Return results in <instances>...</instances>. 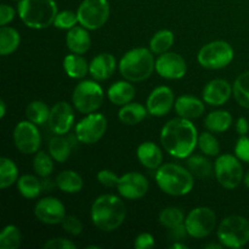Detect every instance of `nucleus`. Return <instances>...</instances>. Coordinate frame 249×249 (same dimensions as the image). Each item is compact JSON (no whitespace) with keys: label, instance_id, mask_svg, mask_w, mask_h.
Wrapping results in <instances>:
<instances>
[{"label":"nucleus","instance_id":"f257e3e1","mask_svg":"<svg viewBox=\"0 0 249 249\" xmlns=\"http://www.w3.org/2000/svg\"><path fill=\"white\" fill-rule=\"evenodd\" d=\"M160 142L165 152L178 160L189 158L198 145V134L190 119H170L160 131Z\"/></svg>","mask_w":249,"mask_h":249},{"label":"nucleus","instance_id":"f03ea898","mask_svg":"<svg viewBox=\"0 0 249 249\" xmlns=\"http://www.w3.org/2000/svg\"><path fill=\"white\" fill-rule=\"evenodd\" d=\"M91 221L99 230L112 232L117 230L126 218L125 203L114 195L97 197L90 211Z\"/></svg>","mask_w":249,"mask_h":249},{"label":"nucleus","instance_id":"7ed1b4c3","mask_svg":"<svg viewBox=\"0 0 249 249\" xmlns=\"http://www.w3.org/2000/svg\"><path fill=\"white\" fill-rule=\"evenodd\" d=\"M158 187L169 196H186L195 186V177L190 170L175 163H165L155 175Z\"/></svg>","mask_w":249,"mask_h":249},{"label":"nucleus","instance_id":"20e7f679","mask_svg":"<svg viewBox=\"0 0 249 249\" xmlns=\"http://www.w3.org/2000/svg\"><path fill=\"white\" fill-rule=\"evenodd\" d=\"M155 53L146 48L131 49L119 61V72L124 79L140 83L148 79L156 70Z\"/></svg>","mask_w":249,"mask_h":249},{"label":"nucleus","instance_id":"39448f33","mask_svg":"<svg viewBox=\"0 0 249 249\" xmlns=\"http://www.w3.org/2000/svg\"><path fill=\"white\" fill-rule=\"evenodd\" d=\"M17 12L21 21L32 29L53 26L58 14L55 0H19Z\"/></svg>","mask_w":249,"mask_h":249},{"label":"nucleus","instance_id":"423d86ee","mask_svg":"<svg viewBox=\"0 0 249 249\" xmlns=\"http://www.w3.org/2000/svg\"><path fill=\"white\" fill-rule=\"evenodd\" d=\"M216 236L224 247L233 249L245 247L249 242V221L241 215L226 216L221 220Z\"/></svg>","mask_w":249,"mask_h":249},{"label":"nucleus","instance_id":"0eeeda50","mask_svg":"<svg viewBox=\"0 0 249 249\" xmlns=\"http://www.w3.org/2000/svg\"><path fill=\"white\" fill-rule=\"evenodd\" d=\"M72 102L80 113H94L104 102V90L97 80H83L74 88Z\"/></svg>","mask_w":249,"mask_h":249},{"label":"nucleus","instance_id":"6e6552de","mask_svg":"<svg viewBox=\"0 0 249 249\" xmlns=\"http://www.w3.org/2000/svg\"><path fill=\"white\" fill-rule=\"evenodd\" d=\"M235 56L232 46L225 40H214L199 49L197 61L207 70H221L230 65Z\"/></svg>","mask_w":249,"mask_h":249},{"label":"nucleus","instance_id":"1a4fd4ad","mask_svg":"<svg viewBox=\"0 0 249 249\" xmlns=\"http://www.w3.org/2000/svg\"><path fill=\"white\" fill-rule=\"evenodd\" d=\"M214 174L219 184L228 190H233L243 181V167L233 155H221L214 163Z\"/></svg>","mask_w":249,"mask_h":249},{"label":"nucleus","instance_id":"9d476101","mask_svg":"<svg viewBox=\"0 0 249 249\" xmlns=\"http://www.w3.org/2000/svg\"><path fill=\"white\" fill-rule=\"evenodd\" d=\"M80 26L96 31L105 26L109 18L108 0H83L77 10Z\"/></svg>","mask_w":249,"mask_h":249},{"label":"nucleus","instance_id":"9b49d317","mask_svg":"<svg viewBox=\"0 0 249 249\" xmlns=\"http://www.w3.org/2000/svg\"><path fill=\"white\" fill-rule=\"evenodd\" d=\"M216 226V215L209 207H197L187 214L185 228L190 237L206 238L211 235Z\"/></svg>","mask_w":249,"mask_h":249},{"label":"nucleus","instance_id":"f8f14e48","mask_svg":"<svg viewBox=\"0 0 249 249\" xmlns=\"http://www.w3.org/2000/svg\"><path fill=\"white\" fill-rule=\"evenodd\" d=\"M107 130V119L101 113H89L75 125V136L84 145H94Z\"/></svg>","mask_w":249,"mask_h":249},{"label":"nucleus","instance_id":"ddd939ff","mask_svg":"<svg viewBox=\"0 0 249 249\" xmlns=\"http://www.w3.org/2000/svg\"><path fill=\"white\" fill-rule=\"evenodd\" d=\"M14 142L17 150L23 155H33L39 151L41 136L36 124L31 121H22L14 129Z\"/></svg>","mask_w":249,"mask_h":249},{"label":"nucleus","instance_id":"4468645a","mask_svg":"<svg viewBox=\"0 0 249 249\" xmlns=\"http://www.w3.org/2000/svg\"><path fill=\"white\" fill-rule=\"evenodd\" d=\"M156 72L160 77L168 80H178L185 77L187 65L185 58L177 53H160L156 60Z\"/></svg>","mask_w":249,"mask_h":249},{"label":"nucleus","instance_id":"2eb2a0df","mask_svg":"<svg viewBox=\"0 0 249 249\" xmlns=\"http://www.w3.org/2000/svg\"><path fill=\"white\" fill-rule=\"evenodd\" d=\"M34 215L45 225H57L62 224L63 219L66 218V208L58 198L45 197L36 202Z\"/></svg>","mask_w":249,"mask_h":249},{"label":"nucleus","instance_id":"dca6fc26","mask_svg":"<svg viewBox=\"0 0 249 249\" xmlns=\"http://www.w3.org/2000/svg\"><path fill=\"white\" fill-rule=\"evenodd\" d=\"M148 180L140 173L130 172L119 177L118 190L119 195L126 199H140L147 194L148 191Z\"/></svg>","mask_w":249,"mask_h":249},{"label":"nucleus","instance_id":"f3484780","mask_svg":"<svg viewBox=\"0 0 249 249\" xmlns=\"http://www.w3.org/2000/svg\"><path fill=\"white\" fill-rule=\"evenodd\" d=\"M49 128L55 135H66L74 123V111L66 101L53 105L49 116Z\"/></svg>","mask_w":249,"mask_h":249},{"label":"nucleus","instance_id":"a211bd4d","mask_svg":"<svg viewBox=\"0 0 249 249\" xmlns=\"http://www.w3.org/2000/svg\"><path fill=\"white\" fill-rule=\"evenodd\" d=\"M175 105V96L169 87H157L148 95L146 107L151 116L163 117L167 116Z\"/></svg>","mask_w":249,"mask_h":249},{"label":"nucleus","instance_id":"6ab92c4d","mask_svg":"<svg viewBox=\"0 0 249 249\" xmlns=\"http://www.w3.org/2000/svg\"><path fill=\"white\" fill-rule=\"evenodd\" d=\"M233 94L232 85L225 79H213L204 87L202 97L211 106H221L230 100Z\"/></svg>","mask_w":249,"mask_h":249},{"label":"nucleus","instance_id":"aec40b11","mask_svg":"<svg viewBox=\"0 0 249 249\" xmlns=\"http://www.w3.org/2000/svg\"><path fill=\"white\" fill-rule=\"evenodd\" d=\"M117 68V61L112 53H102L95 56L89 63V74L97 82H104L112 77Z\"/></svg>","mask_w":249,"mask_h":249},{"label":"nucleus","instance_id":"412c9836","mask_svg":"<svg viewBox=\"0 0 249 249\" xmlns=\"http://www.w3.org/2000/svg\"><path fill=\"white\" fill-rule=\"evenodd\" d=\"M175 112L178 117L185 119H196L199 118L204 113V101L191 96V95H182L175 100Z\"/></svg>","mask_w":249,"mask_h":249},{"label":"nucleus","instance_id":"4be33fe9","mask_svg":"<svg viewBox=\"0 0 249 249\" xmlns=\"http://www.w3.org/2000/svg\"><path fill=\"white\" fill-rule=\"evenodd\" d=\"M139 162L141 165L151 170H157L162 165L163 153L162 150L152 141H146L139 145L136 150Z\"/></svg>","mask_w":249,"mask_h":249},{"label":"nucleus","instance_id":"5701e85b","mask_svg":"<svg viewBox=\"0 0 249 249\" xmlns=\"http://www.w3.org/2000/svg\"><path fill=\"white\" fill-rule=\"evenodd\" d=\"M88 31L89 29L84 28L83 26H75L67 32L66 45L71 53H78V55L88 53L90 45H91V39H90V34Z\"/></svg>","mask_w":249,"mask_h":249},{"label":"nucleus","instance_id":"b1692460","mask_svg":"<svg viewBox=\"0 0 249 249\" xmlns=\"http://www.w3.org/2000/svg\"><path fill=\"white\" fill-rule=\"evenodd\" d=\"M75 141H78L75 135H56L49 142V153L53 158V160L58 163H65L72 153L73 147L75 146Z\"/></svg>","mask_w":249,"mask_h":249},{"label":"nucleus","instance_id":"393cba45","mask_svg":"<svg viewBox=\"0 0 249 249\" xmlns=\"http://www.w3.org/2000/svg\"><path fill=\"white\" fill-rule=\"evenodd\" d=\"M136 89L129 80H118L113 83L107 90V97L116 106H124L133 102Z\"/></svg>","mask_w":249,"mask_h":249},{"label":"nucleus","instance_id":"a878e982","mask_svg":"<svg viewBox=\"0 0 249 249\" xmlns=\"http://www.w3.org/2000/svg\"><path fill=\"white\" fill-rule=\"evenodd\" d=\"M147 107L139 102H130L121 107L118 112V118L125 125H136L141 123L147 116Z\"/></svg>","mask_w":249,"mask_h":249},{"label":"nucleus","instance_id":"bb28decb","mask_svg":"<svg viewBox=\"0 0 249 249\" xmlns=\"http://www.w3.org/2000/svg\"><path fill=\"white\" fill-rule=\"evenodd\" d=\"M63 70L72 79H83L89 73V63L82 55L71 53L63 58Z\"/></svg>","mask_w":249,"mask_h":249},{"label":"nucleus","instance_id":"cd10ccee","mask_svg":"<svg viewBox=\"0 0 249 249\" xmlns=\"http://www.w3.org/2000/svg\"><path fill=\"white\" fill-rule=\"evenodd\" d=\"M231 125H232V116L230 112L223 109L211 112L204 118V126L212 133H224L229 130Z\"/></svg>","mask_w":249,"mask_h":249},{"label":"nucleus","instance_id":"c85d7f7f","mask_svg":"<svg viewBox=\"0 0 249 249\" xmlns=\"http://www.w3.org/2000/svg\"><path fill=\"white\" fill-rule=\"evenodd\" d=\"M56 186L65 194H77L82 191L84 182L74 170H63L56 177Z\"/></svg>","mask_w":249,"mask_h":249},{"label":"nucleus","instance_id":"c756f323","mask_svg":"<svg viewBox=\"0 0 249 249\" xmlns=\"http://www.w3.org/2000/svg\"><path fill=\"white\" fill-rule=\"evenodd\" d=\"M17 190L19 194L27 199H36L38 198L39 195L44 190L43 181L38 179L36 175L24 174L18 178L17 180Z\"/></svg>","mask_w":249,"mask_h":249},{"label":"nucleus","instance_id":"7c9ffc66","mask_svg":"<svg viewBox=\"0 0 249 249\" xmlns=\"http://www.w3.org/2000/svg\"><path fill=\"white\" fill-rule=\"evenodd\" d=\"M21 43V36L17 29L12 27L1 26L0 29V53L2 56L11 55L18 49Z\"/></svg>","mask_w":249,"mask_h":249},{"label":"nucleus","instance_id":"2f4dec72","mask_svg":"<svg viewBox=\"0 0 249 249\" xmlns=\"http://www.w3.org/2000/svg\"><path fill=\"white\" fill-rule=\"evenodd\" d=\"M175 36L169 29H160L157 33L153 34V36L150 40V50L156 55H160L172 48L174 44Z\"/></svg>","mask_w":249,"mask_h":249},{"label":"nucleus","instance_id":"473e14b6","mask_svg":"<svg viewBox=\"0 0 249 249\" xmlns=\"http://www.w3.org/2000/svg\"><path fill=\"white\" fill-rule=\"evenodd\" d=\"M50 109L51 108H49L45 102L36 100V101L29 102L28 106H27L26 117L32 123L36 124V125H43V124L48 123Z\"/></svg>","mask_w":249,"mask_h":249},{"label":"nucleus","instance_id":"72a5a7b5","mask_svg":"<svg viewBox=\"0 0 249 249\" xmlns=\"http://www.w3.org/2000/svg\"><path fill=\"white\" fill-rule=\"evenodd\" d=\"M18 180V168L16 163L7 157L0 160V187L2 190L12 186Z\"/></svg>","mask_w":249,"mask_h":249},{"label":"nucleus","instance_id":"f704fd0d","mask_svg":"<svg viewBox=\"0 0 249 249\" xmlns=\"http://www.w3.org/2000/svg\"><path fill=\"white\" fill-rule=\"evenodd\" d=\"M232 89L236 102L243 108L249 109V71L236 78Z\"/></svg>","mask_w":249,"mask_h":249},{"label":"nucleus","instance_id":"c9c22d12","mask_svg":"<svg viewBox=\"0 0 249 249\" xmlns=\"http://www.w3.org/2000/svg\"><path fill=\"white\" fill-rule=\"evenodd\" d=\"M187 168L194 174V177L199 179H207L213 174V164L211 160L202 156H192L187 160Z\"/></svg>","mask_w":249,"mask_h":249},{"label":"nucleus","instance_id":"e433bc0d","mask_svg":"<svg viewBox=\"0 0 249 249\" xmlns=\"http://www.w3.org/2000/svg\"><path fill=\"white\" fill-rule=\"evenodd\" d=\"M185 219L186 218L184 215V212L180 208H178V207L164 208L160 213V216H158L160 225L164 226L168 230H172V229H175L185 224Z\"/></svg>","mask_w":249,"mask_h":249},{"label":"nucleus","instance_id":"4c0bfd02","mask_svg":"<svg viewBox=\"0 0 249 249\" xmlns=\"http://www.w3.org/2000/svg\"><path fill=\"white\" fill-rule=\"evenodd\" d=\"M22 233L17 226L7 225L0 232V248L17 249L21 246Z\"/></svg>","mask_w":249,"mask_h":249},{"label":"nucleus","instance_id":"58836bf2","mask_svg":"<svg viewBox=\"0 0 249 249\" xmlns=\"http://www.w3.org/2000/svg\"><path fill=\"white\" fill-rule=\"evenodd\" d=\"M53 158L51 157L50 153H46L44 151H38L34 156L33 160V169L38 177L46 179L50 177L53 170Z\"/></svg>","mask_w":249,"mask_h":249},{"label":"nucleus","instance_id":"ea45409f","mask_svg":"<svg viewBox=\"0 0 249 249\" xmlns=\"http://www.w3.org/2000/svg\"><path fill=\"white\" fill-rule=\"evenodd\" d=\"M198 147L204 155L209 157H215L220 152L218 139L212 134V131H207L198 135Z\"/></svg>","mask_w":249,"mask_h":249},{"label":"nucleus","instance_id":"a19ab883","mask_svg":"<svg viewBox=\"0 0 249 249\" xmlns=\"http://www.w3.org/2000/svg\"><path fill=\"white\" fill-rule=\"evenodd\" d=\"M77 23H79L78 21V15L77 12L68 11V10H65V11L58 12L57 16H56L55 21H53V26L58 29H66V31H70L73 27L77 26Z\"/></svg>","mask_w":249,"mask_h":249},{"label":"nucleus","instance_id":"79ce46f5","mask_svg":"<svg viewBox=\"0 0 249 249\" xmlns=\"http://www.w3.org/2000/svg\"><path fill=\"white\" fill-rule=\"evenodd\" d=\"M63 230L72 236H78L83 232V224L77 216L74 215H66L62 221Z\"/></svg>","mask_w":249,"mask_h":249},{"label":"nucleus","instance_id":"37998d69","mask_svg":"<svg viewBox=\"0 0 249 249\" xmlns=\"http://www.w3.org/2000/svg\"><path fill=\"white\" fill-rule=\"evenodd\" d=\"M97 181L101 185H104L105 187H108V189H112V187H117L119 181V177L114 172L109 169H102L97 173Z\"/></svg>","mask_w":249,"mask_h":249},{"label":"nucleus","instance_id":"c03bdc74","mask_svg":"<svg viewBox=\"0 0 249 249\" xmlns=\"http://www.w3.org/2000/svg\"><path fill=\"white\" fill-rule=\"evenodd\" d=\"M235 156L241 162L249 163V138L241 136L235 145Z\"/></svg>","mask_w":249,"mask_h":249},{"label":"nucleus","instance_id":"a18cd8bd","mask_svg":"<svg viewBox=\"0 0 249 249\" xmlns=\"http://www.w3.org/2000/svg\"><path fill=\"white\" fill-rule=\"evenodd\" d=\"M44 248L45 249H75L77 246L72 242V241L67 240L63 237H56L51 238V240L46 241L44 243Z\"/></svg>","mask_w":249,"mask_h":249},{"label":"nucleus","instance_id":"49530a36","mask_svg":"<svg viewBox=\"0 0 249 249\" xmlns=\"http://www.w3.org/2000/svg\"><path fill=\"white\" fill-rule=\"evenodd\" d=\"M156 246L155 237L148 232H142L136 236L134 241V248L136 249H150Z\"/></svg>","mask_w":249,"mask_h":249},{"label":"nucleus","instance_id":"de8ad7c7","mask_svg":"<svg viewBox=\"0 0 249 249\" xmlns=\"http://www.w3.org/2000/svg\"><path fill=\"white\" fill-rule=\"evenodd\" d=\"M15 16H16V12H15L14 7L7 4H2L0 6V24L1 26L9 24L15 18Z\"/></svg>","mask_w":249,"mask_h":249},{"label":"nucleus","instance_id":"09e8293b","mask_svg":"<svg viewBox=\"0 0 249 249\" xmlns=\"http://www.w3.org/2000/svg\"><path fill=\"white\" fill-rule=\"evenodd\" d=\"M186 236H189V233H187L186 228H185V224L169 230V238L172 241H174V242H179V241L182 242L186 238Z\"/></svg>","mask_w":249,"mask_h":249},{"label":"nucleus","instance_id":"8fccbe9b","mask_svg":"<svg viewBox=\"0 0 249 249\" xmlns=\"http://www.w3.org/2000/svg\"><path fill=\"white\" fill-rule=\"evenodd\" d=\"M236 131L240 136H245L248 134L249 123L245 117H241V118L237 119V122H236Z\"/></svg>","mask_w":249,"mask_h":249},{"label":"nucleus","instance_id":"3c124183","mask_svg":"<svg viewBox=\"0 0 249 249\" xmlns=\"http://www.w3.org/2000/svg\"><path fill=\"white\" fill-rule=\"evenodd\" d=\"M223 247H224V246L221 245L220 242H219V243H213V242H212V243H208V245H204L203 246L204 249H221Z\"/></svg>","mask_w":249,"mask_h":249},{"label":"nucleus","instance_id":"603ef678","mask_svg":"<svg viewBox=\"0 0 249 249\" xmlns=\"http://www.w3.org/2000/svg\"><path fill=\"white\" fill-rule=\"evenodd\" d=\"M170 248L172 249H187L186 245H185L184 242H181V241H179V242H174L172 246H170Z\"/></svg>","mask_w":249,"mask_h":249},{"label":"nucleus","instance_id":"864d4df0","mask_svg":"<svg viewBox=\"0 0 249 249\" xmlns=\"http://www.w3.org/2000/svg\"><path fill=\"white\" fill-rule=\"evenodd\" d=\"M5 114H6V104L4 100H1L0 101V118H4Z\"/></svg>","mask_w":249,"mask_h":249},{"label":"nucleus","instance_id":"5fc2aeb1","mask_svg":"<svg viewBox=\"0 0 249 249\" xmlns=\"http://www.w3.org/2000/svg\"><path fill=\"white\" fill-rule=\"evenodd\" d=\"M243 182H245L246 187H248V189H249V170L247 173H246L245 177H243Z\"/></svg>","mask_w":249,"mask_h":249},{"label":"nucleus","instance_id":"6e6d98bb","mask_svg":"<svg viewBox=\"0 0 249 249\" xmlns=\"http://www.w3.org/2000/svg\"><path fill=\"white\" fill-rule=\"evenodd\" d=\"M15 1H19V0H15Z\"/></svg>","mask_w":249,"mask_h":249}]
</instances>
